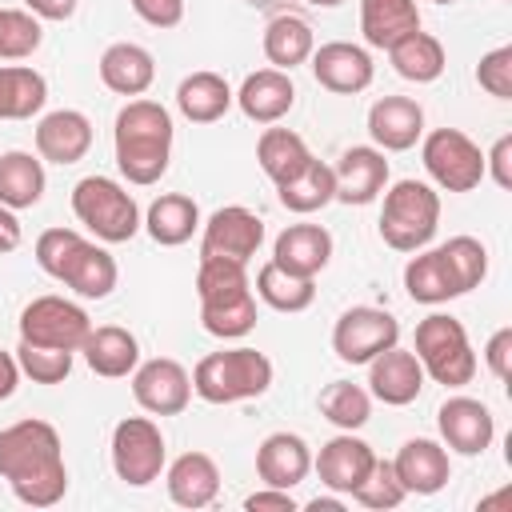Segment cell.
I'll return each instance as SVG.
<instances>
[{
	"label": "cell",
	"instance_id": "obj_33",
	"mask_svg": "<svg viewBox=\"0 0 512 512\" xmlns=\"http://www.w3.org/2000/svg\"><path fill=\"white\" fill-rule=\"evenodd\" d=\"M404 288H408V296H412L416 304H444V300L464 296L440 248H428V252L420 248V252L404 264Z\"/></svg>",
	"mask_w": 512,
	"mask_h": 512
},
{
	"label": "cell",
	"instance_id": "obj_6",
	"mask_svg": "<svg viewBox=\"0 0 512 512\" xmlns=\"http://www.w3.org/2000/svg\"><path fill=\"white\" fill-rule=\"evenodd\" d=\"M424 376H432L444 388H464L476 376V352L468 344V332L456 316L432 312L416 324V344H412Z\"/></svg>",
	"mask_w": 512,
	"mask_h": 512
},
{
	"label": "cell",
	"instance_id": "obj_42",
	"mask_svg": "<svg viewBox=\"0 0 512 512\" xmlns=\"http://www.w3.org/2000/svg\"><path fill=\"white\" fill-rule=\"evenodd\" d=\"M44 28L28 8H0V60H24L40 48Z\"/></svg>",
	"mask_w": 512,
	"mask_h": 512
},
{
	"label": "cell",
	"instance_id": "obj_37",
	"mask_svg": "<svg viewBox=\"0 0 512 512\" xmlns=\"http://www.w3.org/2000/svg\"><path fill=\"white\" fill-rule=\"evenodd\" d=\"M48 100V80L28 64L0 68V120H32Z\"/></svg>",
	"mask_w": 512,
	"mask_h": 512
},
{
	"label": "cell",
	"instance_id": "obj_5",
	"mask_svg": "<svg viewBox=\"0 0 512 512\" xmlns=\"http://www.w3.org/2000/svg\"><path fill=\"white\" fill-rule=\"evenodd\" d=\"M440 224V196L424 180H396L384 192L380 240L396 252H420Z\"/></svg>",
	"mask_w": 512,
	"mask_h": 512
},
{
	"label": "cell",
	"instance_id": "obj_52",
	"mask_svg": "<svg viewBox=\"0 0 512 512\" xmlns=\"http://www.w3.org/2000/svg\"><path fill=\"white\" fill-rule=\"evenodd\" d=\"M16 384H20V364H16L12 352L0 348V400H8L16 392Z\"/></svg>",
	"mask_w": 512,
	"mask_h": 512
},
{
	"label": "cell",
	"instance_id": "obj_43",
	"mask_svg": "<svg viewBox=\"0 0 512 512\" xmlns=\"http://www.w3.org/2000/svg\"><path fill=\"white\" fill-rule=\"evenodd\" d=\"M440 252H444V260H448V268H452L460 292L480 288V280L488 276V248H484L476 236H452L448 244H440Z\"/></svg>",
	"mask_w": 512,
	"mask_h": 512
},
{
	"label": "cell",
	"instance_id": "obj_46",
	"mask_svg": "<svg viewBox=\"0 0 512 512\" xmlns=\"http://www.w3.org/2000/svg\"><path fill=\"white\" fill-rule=\"evenodd\" d=\"M484 364L496 380H512V328H496L484 344Z\"/></svg>",
	"mask_w": 512,
	"mask_h": 512
},
{
	"label": "cell",
	"instance_id": "obj_30",
	"mask_svg": "<svg viewBox=\"0 0 512 512\" xmlns=\"http://www.w3.org/2000/svg\"><path fill=\"white\" fill-rule=\"evenodd\" d=\"M420 28L416 0H360V32L372 48H392L408 32Z\"/></svg>",
	"mask_w": 512,
	"mask_h": 512
},
{
	"label": "cell",
	"instance_id": "obj_26",
	"mask_svg": "<svg viewBox=\"0 0 512 512\" xmlns=\"http://www.w3.org/2000/svg\"><path fill=\"white\" fill-rule=\"evenodd\" d=\"M164 484H168L172 504H180V508H204L220 492V468H216V460L208 452H184V456H176L168 464Z\"/></svg>",
	"mask_w": 512,
	"mask_h": 512
},
{
	"label": "cell",
	"instance_id": "obj_8",
	"mask_svg": "<svg viewBox=\"0 0 512 512\" xmlns=\"http://www.w3.org/2000/svg\"><path fill=\"white\" fill-rule=\"evenodd\" d=\"M424 172L444 192H472L484 180V152L480 144L460 128H436L420 144Z\"/></svg>",
	"mask_w": 512,
	"mask_h": 512
},
{
	"label": "cell",
	"instance_id": "obj_13",
	"mask_svg": "<svg viewBox=\"0 0 512 512\" xmlns=\"http://www.w3.org/2000/svg\"><path fill=\"white\" fill-rule=\"evenodd\" d=\"M132 396L152 416H180L192 400V376L180 360L156 356L132 368Z\"/></svg>",
	"mask_w": 512,
	"mask_h": 512
},
{
	"label": "cell",
	"instance_id": "obj_44",
	"mask_svg": "<svg viewBox=\"0 0 512 512\" xmlns=\"http://www.w3.org/2000/svg\"><path fill=\"white\" fill-rule=\"evenodd\" d=\"M16 364H20V372L32 376L36 384H60V380H68V372H72V352L20 340V348H16Z\"/></svg>",
	"mask_w": 512,
	"mask_h": 512
},
{
	"label": "cell",
	"instance_id": "obj_36",
	"mask_svg": "<svg viewBox=\"0 0 512 512\" xmlns=\"http://www.w3.org/2000/svg\"><path fill=\"white\" fill-rule=\"evenodd\" d=\"M44 184H48V180H44V164H40V156L20 152V148L0 156V204H4V208L20 212V208L40 204Z\"/></svg>",
	"mask_w": 512,
	"mask_h": 512
},
{
	"label": "cell",
	"instance_id": "obj_31",
	"mask_svg": "<svg viewBox=\"0 0 512 512\" xmlns=\"http://www.w3.org/2000/svg\"><path fill=\"white\" fill-rule=\"evenodd\" d=\"M316 48V36H312V24L296 12H276L268 24H264V56L272 68L280 72H292L296 64H304Z\"/></svg>",
	"mask_w": 512,
	"mask_h": 512
},
{
	"label": "cell",
	"instance_id": "obj_10",
	"mask_svg": "<svg viewBox=\"0 0 512 512\" xmlns=\"http://www.w3.org/2000/svg\"><path fill=\"white\" fill-rule=\"evenodd\" d=\"M88 332H92L88 312L80 304L64 300V296H36L20 312V340H28V344L80 352Z\"/></svg>",
	"mask_w": 512,
	"mask_h": 512
},
{
	"label": "cell",
	"instance_id": "obj_32",
	"mask_svg": "<svg viewBox=\"0 0 512 512\" xmlns=\"http://www.w3.org/2000/svg\"><path fill=\"white\" fill-rule=\"evenodd\" d=\"M176 108L192 124H216L232 108V88L220 72H192L176 88Z\"/></svg>",
	"mask_w": 512,
	"mask_h": 512
},
{
	"label": "cell",
	"instance_id": "obj_35",
	"mask_svg": "<svg viewBox=\"0 0 512 512\" xmlns=\"http://www.w3.org/2000/svg\"><path fill=\"white\" fill-rule=\"evenodd\" d=\"M388 60H392V68H396V76H404V80H412V84H432V80H440V72H444V64H448V56H444V44L432 36V32H408L404 40H396L392 48H388Z\"/></svg>",
	"mask_w": 512,
	"mask_h": 512
},
{
	"label": "cell",
	"instance_id": "obj_7",
	"mask_svg": "<svg viewBox=\"0 0 512 512\" xmlns=\"http://www.w3.org/2000/svg\"><path fill=\"white\" fill-rule=\"evenodd\" d=\"M72 212L76 220L104 244H124L140 232V208L124 184L112 176H84L72 188Z\"/></svg>",
	"mask_w": 512,
	"mask_h": 512
},
{
	"label": "cell",
	"instance_id": "obj_9",
	"mask_svg": "<svg viewBox=\"0 0 512 512\" xmlns=\"http://www.w3.org/2000/svg\"><path fill=\"white\" fill-rule=\"evenodd\" d=\"M164 460V432L148 416H124L112 428V468L128 488H148L152 480H160Z\"/></svg>",
	"mask_w": 512,
	"mask_h": 512
},
{
	"label": "cell",
	"instance_id": "obj_2",
	"mask_svg": "<svg viewBox=\"0 0 512 512\" xmlns=\"http://www.w3.org/2000/svg\"><path fill=\"white\" fill-rule=\"evenodd\" d=\"M172 112L156 100H128L116 112L112 144H116V168L128 184H156L168 172L172 160Z\"/></svg>",
	"mask_w": 512,
	"mask_h": 512
},
{
	"label": "cell",
	"instance_id": "obj_45",
	"mask_svg": "<svg viewBox=\"0 0 512 512\" xmlns=\"http://www.w3.org/2000/svg\"><path fill=\"white\" fill-rule=\"evenodd\" d=\"M476 84L488 96H496V100H512V44H500V48H492V52L480 56Z\"/></svg>",
	"mask_w": 512,
	"mask_h": 512
},
{
	"label": "cell",
	"instance_id": "obj_24",
	"mask_svg": "<svg viewBox=\"0 0 512 512\" xmlns=\"http://www.w3.org/2000/svg\"><path fill=\"white\" fill-rule=\"evenodd\" d=\"M312 472V452L296 432H272L256 448V476L272 488H296Z\"/></svg>",
	"mask_w": 512,
	"mask_h": 512
},
{
	"label": "cell",
	"instance_id": "obj_29",
	"mask_svg": "<svg viewBox=\"0 0 512 512\" xmlns=\"http://www.w3.org/2000/svg\"><path fill=\"white\" fill-rule=\"evenodd\" d=\"M144 228L148 236L160 244V248H180L192 240V232L200 228V208L192 196L184 192H164L148 204V216H144Z\"/></svg>",
	"mask_w": 512,
	"mask_h": 512
},
{
	"label": "cell",
	"instance_id": "obj_41",
	"mask_svg": "<svg viewBox=\"0 0 512 512\" xmlns=\"http://www.w3.org/2000/svg\"><path fill=\"white\" fill-rule=\"evenodd\" d=\"M404 484H400V476H396V468H392V460H372V468H368V476L352 488V500L356 504H364V508H372V512H392V508H400L404 504Z\"/></svg>",
	"mask_w": 512,
	"mask_h": 512
},
{
	"label": "cell",
	"instance_id": "obj_17",
	"mask_svg": "<svg viewBox=\"0 0 512 512\" xmlns=\"http://www.w3.org/2000/svg\"><path fill=\"white\" fill-rule=\"evenodd\" d=\"M332 176H336L340 204H372L388 184V160L380 148L356 144L340 152V160L332 164Z\"/></svg>",
	"mask_w": 512,
	"mask_h": 512
},
{
	"label": "cell",
	"instance_id": "obj_14",
	"mask_svg": "<svg viewBox=\"0 0 512 512\" xmlns=\"http://www.w3.org/2000/svg\"><path fill=\"white\" fill-rule=\"evenodd\" d=\"M436 428L440 440L460 456H480L496 440V416L488 412L484 400L472 396H448L436 412Z\"/></svg>",
	"mask_w": 512,
	"mask_h": 512
},
{
	"label": "cell",
	"instance_id": "obj_38",
	"mask_svg": "<svg viewBox=\"0 0 512 512\" xmlns=\"http://www.w3.org/2000/svg\"><path fill=\"white\" fill-rule=\"evenodd\" d=\"M280 192V204L296 216H308V212H320L324 204L336 200V176H332V164L324 160H308V168L300 176H292L288 184H276Z\"/></svg>",
	"mask_w": 512,
	"mask_h": 512
},
{
	"label": "cell",
	"instance_id": "obj_54",
	"mask_svg": "<svg viewBox=\"0 0 512 512\" xmlns=\"http://www.w3.org/2000/svg\"><path fill=\"white\" fill-rule=\"evenodd\" d=\"M244 4H248V8H264V12H280L288 0H244Z\"/></svg>",
	"mask_w": 512,
	"mask_h": 512
},
{
	"label": "cell",
	"instance_id": "obj_28",
	"mask_svg": "<svg viewBox=\"0 0 512 512\" xmlns=\"http://www.w3.org/2000/svg\"><path fill=\"white\" fill-rule=\"evenodd\" d=\"M116 276H120L116 260H112L100 244L80 240V244H76V252L68 256L64 272H60L56 280H60V284H68V288H72L76 296H84V300H104V296L116 288Z\"/></svg>",
	"mask_w": 512,
	"mask_h": 512
},
{
	"label": "cell",
	"instance_id": "obj_18",
	"mask_svg": "<svg viewBox=\"0 0 512 512\" xmlns=\"http://www.w3.org/2000/svg\"><path fill=\"white\" fill-rule=\"evenodd\" d=\"M368 136L380 152H408L424 136V108L412 96H380L368 108Z\"/></svg>",
	"mask_w": 512,
	"mask_h": 512
},
{
	"label": "cell",
	"instance_id": "obj_22",
	"mask_svg": "<svg viewBox=\"0 0 512 512\" xmlns=\"http://www.w3.org/2000/svg\"><path fill=\"white\" fill-rule=\"evenodd\" d=\"M392 468H396L404 492H416V496H436L452 476V460H448L444 444L424 440V436L404 440L396 460H392Z\"/></svg>",
	"mask_w": 512,
	"mask_h": 512
},
{
	"label": "cell",
	"instance_id": "obj_50",
	"mask_svg": "<svg viewBox=\"0 0 512 512\" xmlns=\"http://www.w3.org/2000/svg\"><path fill=\"white\" fill-rule=\"evenodd\" d=\"M20 240H24V228H20L16 212L0 204V256H4V252H16V248H20Z\"/></svg>",
	"mask_w": 512,
	"mask_h": 512
},
{
	"label": "cell",
	"instance_id": "obj_12",
	"mask_svg": "<svg viewBox=\"0 0 512 512\" xmlns=\"http://www.w3.org/2000/svg\"><path fill=\"white\" fill-rule=\"evenodd\" d=\"M260 244H264V220L244 204H228L208 216L204 236H200V260L248 264L260 252Z\"/></svg>",
	"mask_w": 512,
	"mask_h": 512
},
{
	"label": "cell",
	"instance_id": "obj_27",
	"mask_svg": "<svg viewBox=\"0 0 512 512\" xmlns=\"http://www.w3.org/2000/svg\"><path fill=\"white\" fill-rule=\"evenodd\" d=\"M80 352H84V364H88L96 376H104V380H120V376H128V372L140 364V344H136V336H132L128 328H120V324H100V328H92Z\"/></svg>",
	"mask_w": 512,
	"mask_h": 512
},
{
	"label": "cell",
	"instance_id": "obj_34",
	"mask_svg": "<svg viewBox=\"0 0 512 512\" xmlns=\"http://www.w3.org/2000/svg\"><path fill=\"white\" fill-rule=\"evenodd\" d=\"M256 160H260V168H264V176L272 184H288L292 176H300L308 168L312 152H308L300 132H292V128H264L260 140H256Z\"/></svg>",
	"mask_w": 512,
	"mask_h": 512
},
{
	"label": "cell",
	"instance_id": "obj_51",
	"mask_svg": "<svg viewBox=\"0 0 512 512\" xmlns=\"http://www.w3.org/2000/svg\"><path fill=\"white\" fill-rule=\"evenodd\" d=\"M24 8L40 20H68L76 12V0H24Z\"/></svg>",
	"mask_w": 512,
	"mask_h": 512
},
{
	"label": "cell",
	"instance_id": "obj_15",
	"mask_svg": "<svg viewBox=\"0 0 512 512\" xmlns=\"http://www.w3.org/2000/svg\"><path fill=\"white\" fill-rule=\"evenodd\" d=\"M312 76L320 88L336 92V96H356L372 84L376 68H372V56L360 48V44H348V40H328L320 48H312Z\"/></svg>",
	"mask_w": 512,
	"mask_h": 512
},
{
	"label": "cell",
	"instance_id": "obj_56",
	"mask_svg": "<svg viewBox=\"0 0 512 512\" xmlns=\"http://www.w3.org/2000/svg\"><path fill=\"white\" fill-rule=\"evenodd\" d=\"M432 4H452V0H432Z\"/></svg>",
	"mask_w": 512,
	"mask_h": 512
},
{
	"label": "cell",
	"instance_id": "obj_19",
	"mask_svg": "<svg viewBox=\"0 0 512 512\" xmlns=\"http://www.w3.org/2000/svg\"><path fill=\"white\" fill-rule=\"evenodd\" d=\"M92 148V120L76 108H56L36 124V152L48 164H76Z\"/></svg>",
	"mask_w": 512,
	"mask_h": 512
},
{
	"label": "cell",
	"instance_id": "obj_25",
	"mask_svg": "<svg viewBox=\"0 0 512 512\" xmlns=\"http://www.w3.org/2000/svg\"><path fill=\"white\" fill-rule=\"evenodd\" d=\"M100 80H104L108 92L136 100V96H144V92L152 88V80H156V60H152L148 48H140V44H132V40L108 44L104 56H100Z\"/></svg>",
	"mask_w": 512,
	"mask_h": 512
},
{
	"label": "cell",
	"instance_id": "obj_23",
	"mask_svg": "<svg viewBox=\"0 0 512 512\" xmlns=\"http://www.w3.org/2000/svg\"><path fill=\"white\" fill-rule=\"evenodd\" d=\"M272 260L284 272L316 280V272H324L332 260V232L320 224H288L272 244Z\"/></svg>",
	"mask_w": 512,
	"mask_h": 512
},
{
	"label": "cell",
	"instance_id": "obj_16",
	"mask_svg": "<svg viewBox=\"0 0 512 512\" xmlns=\"http://www.w3.org/2000/svg\"><path fill=\"white\" fill-rule=\"evenodd\" d=\"M420 388H424V368H420L416 352L392 344V348H384L380 356L368 360V392L376 400H384L392 408H404L420 396Z\"/></svg>",
	"mask_w": 512,
	"mask_h": 512
},
{
	"label": "cell",
	"instance_id": "obj_20",
	"mask_svg": "<svg viewBox=\"0 0 512 512\" xmlns=\"http://www.w3.org/2000/svg\"><path fill=\"white\" fill-rule=\"evenodd\" d=\"M372 460H376V452H372L360 436L340 432V436H332L328 444H320V456L312 460V468H316V476H320L324 488H332V492H340V496H352V488L368 476Z\"/></svg>",
	"mask_w": 512,
	"mask_h": 512
},
{
	"label": "cell",
	"instance_id": "obj_40",
	"mask_svg": "<svg viewBox=\"0 0 512 512\" xmlns=\"http://www.w3.org/2000/svg\"><path fill=\"white\" fill-rule=\"evenodd\" d=\"M320 416L328 424H336L340 432H356L372 416V392L360 388V384H352V380H332L320 392Z\"/></svg>",
	"mask_w": 512,
	"mask_h": 512
},
{
	"label": "cell",
	"instance_id": "obj_39",
	"mask_svg": "<svg viewBox=\"0 0 512 512\" xmlns=\"http://www.w3.org/2000/svg\"><path fill=\"white\" fill-rule=\"evenodd\" d=\"M256 296L276 308V312H304L312 300H316V284L308 276H296V272H284L276 260L260 264L256 272Z\"/></svg>",
	"mask_w": 512,
	"mask_h": 512
},
{
	"label": "cell",
	"instance_id": "obj_4",
	"mask_svg": "<svg viewBox=\"0 0 512 512\" xmlns=\"http://www.w3.org/2000/svg\"><path fill=\"white\" fill-rule=\"evenodd\" d=\"M272 388V360L256 348L208 352L192 368V392L208 404H240Z\"/></svg>",
	"mask_w": 512,
	"mask_h": 512
},
{
	"label": "cell",
	"instance_id": "obj_47",
	"mask_svg": "<svg viewBox=\"0 0 512 512\" xmlns=\"http://www.w3.org/2000/svg\"><path fill=\"white\" fill-rule=\"evenodd\" d=\"M128 4L152 28H176L184 20V0H128Z\"/></svg>",
	"mask_w": 512,
	"mask_h": 512
},
{
	"label": "cell",
	"instance_id": "obj_49",
	"mask_svg": "<svg viewBox=\"0 0 512 512\" xmlns=\"http://www.w3.org/2000/svg\"><path fill=\"white\" fill-rule=\"evenodd\" d=\"M244 508H248V512H296V500H292L288 488H272V484H264L260 492L244 496Z\"/></svg>",
	"mask_w": 512,
	"mask_h": 512
},
{
	"label": "cell",
	"instance_id": "obj_21",
	"mask_svg": "<svg viewBox=\"0 0 512 512\" xmlns=\"http://www.w3.org/2000/svg\"><path fill=\"white\" fill-rule=\"evenodd\" d=\"M232 100L240 104V112L252 120V124H276L280 116L292 112L296 104V84L288 72L280 68H260V72H248L240 92H232Z\"/></svg>",
	"mask_w": 512,
	"mask_h": 512
},
{
	"label": "cell",
	"instance_id": "obj_11",
	"mask_svg": "<svg viewBox=\"0 0 512 512\" xmlns=\"http://www.w3.org/2000/svg\"><path fill=\"white\" fill-rule=\"evenodd\" d=\"M392 344H400V320L372 304H356V308L340 312V320L332 328V352L344 364H368L372 356H380Z\"/></svg>",
	"mask_w": 512,
	"mask_h": 512
},
{
	"label": "cell",
	"instance_id": "obj_53",
	"mask_svg": "<svg viewBox=\"0 0 512 512\" xmlns=\"http://www.w3.org/2000/svg\"><path fill=\"white\" fill-rule=\"evenodd\" d=\"M308 508H312V512H340V508H344V500H332V496H316V500H308Z\"/></svg>",
	"mask_w": 512,
	"mask_h": 512
},
{
	"label": "cell",
	"instance_id": "obj_48",
	"mask_svg": "<svg viewBox=\"0 0 512 512\" xmlns=\"http://www.w3.org/2000/svg\"><path fill=\"white\" fill-rule=\"evenodd\" d=\"M484 176H492L500 188H512V136H500L492 152L484 156Z\"/></svg>",
	"mask_w": 512,
	"mask_h": 512
},
{
	"label": "cell",
	"instance_id": "obj_1",
	"mask_svg": "<svg viewBox=\"0 0 512 512\" xmlns=\"http://www.w3.org/2000/svg\"><path fill=\"white\" fill-rule=\"evenodd\" d=\"M0 476L28 508H52L68 492L64 444L48 420H16L0 428Z\"/></svg>",
	"mask_w": 512,
	"mask_h": 512
},
{
	"label": "cell",
	"instance_id": "obj_55",
	"mask_svg": "<svg viewBox=\"0 0 512 512\" xmlns=\"http://www.w3.org/2000/svg\"><path fill=\"white\" fill-rule=\"evenodd\" d=\"M308 4H316V8H336V4H344V0H308Z\"/></svg>",
	"mask_w": 512,
	"mask_h": 512
},
{
	"label": "cell",
	"instance_id": "obj_3",
	"mask_svg": "<svg viewBox=\"0 0 512 512\" xmlns=\"http://www.w3.org/2000/svg\"><path fill=\"white\" fill-rule=\"evenodd\" d=\"M200 324L216 340H240L256 328V296L244 264L236 260H200L196 268Z\"/></svg>",
	"mask_w": 512,
	"mask_h": 512
}]
</instances>
